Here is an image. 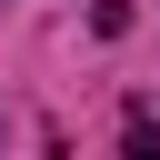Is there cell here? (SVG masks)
I'll return each mask as SVG.
<instances>
[]
</instances>
